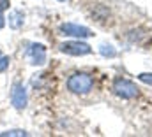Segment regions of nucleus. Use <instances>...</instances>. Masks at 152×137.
<instances>
[{
	"mask_svg": "<svg viewBox=\"0 0 152 137\" xmlns=\"http://www.w3.org/2000/svg\"><path fill=\"white\" fill-rule=\"evenodd\" d=\"M0 55H2V53H0Z\"/></svg>",
	"mask_w": 152,
	"mask_h": 137,
	"instance_id": "obj_15",
	"label": "nucleus"
},
{
	"mask_svg": "<svg viewBox=\"0 0 152 137\" xmlns=\"http://www.w3.org/2000/svg\"><path fill=\"white\" fill-rule=\"evenodd\" d=\"M9 5H11V0H0V12L7 11V9H9Z\"/></svg>",
	"mask_w": 152,
	"mask_h": 137,
	"instance_id": "obj_12",
	"label": "nucleus"
},
{
	"mask_svg": "<svg viewBox=\"0 0 152 137\" xmlns=\"http://www.w3.org/2000/svg\"><path fill=\"white\" fill-rule=\"evenodd\" d=\"M94 86V79L87 72H75L67 79V90L76 95H87Z\"/></svg>",
	"mask_w": 152,
	"mask_h": 137,
	"instance_id": "obj_1",
	"label": "nucleus"
},
{
	"mask_svg": "<svg viewBox=\"0 0 152 137\" xmlns=\"http://www.w3.org/2000/svg\"><path fill=\"white\" fill-rule=\"evenodd\" d=\"M7 19H9V27H11L12 30H18V28H21L23 23H25V14H23V11L16 9V11H12V12L9 14Z\"/></svg>",
	"mask_w": 152,
	"mask_h": 137,
	"instance_id": "obj_7",
	"label": "nucleus"
},
{
	"mask_svg": "<svg viewBox=\"0 0 152 137\" xmlns=\"http://www.w3.org/2000/svg\"><path fill=\"white\" fill-rule=\"evenodd\" d=\"M113 92H115V95H118L120 99H134V97H138L136 84L133 81H129V79H124V77L115 79Z\"/></svg>",
	"mask_w": 152,
	"mask_h": 137,
	"instance_id": "obj_2",
	"label": "nucleus"
},
{
	"mask_svg": "<svg viewBox=\"0 0 152 137\" xmlns=\"http://www.w3.org/2000/svg\"><path fill=\"white\" fill-rule=\"evenodd\" d=\"M138 79H140L142 83H145V84H152V72H143V74H140Z\"/></svg>",
	"mask_w": 152,
	"mask_h": 137,
	"instance_id": "obj_11",
	"label": "nucleus"
},
{
	"mask_svg": "<svg viewBox=\"0 0 152 137\" xmlns=\"http://www.w3.org/2000/svg\"><path fill=\"white\" fill-rule=\"evenodd\" d=\"M5 27V18H4V12H0V30Z\"/></svg>",
	"mask_w": 152,
	"mask_h": 137,
	"instance_id": "obj_13",
	"label": "nucleus"
},
{
	"mask_svg": "<svg viewBox=\"0 0 152 137\" xmlns=\"http://www.w3.org/2000/svg\"><path fill=\"white\" fill-rule=\"evenodd\" d=\"M9 63H11V58H9V56L0 55V74H2V72H5V70L9 68Z\"/></svg>",
	"mask_w": 152,
	"mask_h": 137,
	"instance_id": "obj_10",
	"label": "nucleus"
},
{
	"mask_svg": "<svg viewBox=\"0 0 152 137\" xmlns=\"http://www.w3.org/2000/svg\"><path fill=\"white\" fill-rule=\"evenodd\" d=\"M58 2H66V0H58Z\"/></svg>",
	"mask_w": 152,
	"mask_h": 137,
	"instance_id": "obj_14",
	"label": "nucleus"
},
{
	"mask_svg": "<svg viewBox=\"0 0 152 137\" xmlns=\"http://www.w3.org/2000/svg\"><path fill=\"white\" fill-rule=\"evenodd\" d=\"M25 56L30 60L32 65H44L46 63V46L44 44H39V42H34L28 46Z\"/></svg>",
	"mask_w": 152,
	"mask_h": 137,
	"instance_id": "obj_6",
	"label": "nucleus"
},
{
	"mask_svg": "<svg viewBox=\"0 0 152 137\" xmlns=\"http://www.w3.org/2000/svg\"><path fill=\"white\" fill-rule=\"evenodd\" d=\"M28 102V95H27V88L23 86V83H14L11 88V104L14 109L23 111Z\"/></svg>",
	"mask_w": 152,
	"mask_h": 137,
	"instance_id": "obj_4",
	"label": "nucleus"
},
{
	"mask_svg": "<svg viewBox=\"0 0 152 137\" xmlns=\"http://www.w3.org/2000/svg\"><path fill=\"white\" fill-rule=\"evenodd\" d=\"M99 51H101V55H103V56H106V58H113L115 55H117L115 48H113V46H110V44H103V46L99 48Z\"/></svg>",
	"mask_w": 152,
	"mask_h": 137,
	"instance_id": "obj_8",
	"label": "nucleus"
},
{
	"mask_svg": "<svg viewBox=\"0 0 152 137\" xmlns=\"http://www.w3.org/2000/svg\"><path fill=\"white\" fill-rule=\"evenodd\" d=\"M27 136V132L25 130H20V128H14V130H5V132H2L0 137H25Z\"/></svg>",
	"mask_w": 152,
	"mask_h": 137,
	"instance_id": "obj_9",
	"label": "nucleus"
},
{
	"mask_svg": "<svg viewBox=\"0 0 152 137\" xmlns=\"http://www.w3.org/2000/svg\"><path fill=\"white\" fill-rule=\"evenodd\" d=\"M58 30L66 37H76V39H87V37L94 35L90 28H87L83 25H76V23H62Z\"/></svg>",
	"mask_w": 152,
	"mask_h": 137,
	"instance_id": "obj_5",
	"label": "nucleus"
},
{
	"mask_svg": "<svg viewBox=\"0 0 152 137\" xmlns=\"http://www.w3.org/2000/svg\"><path fill=\"white\" fill-rule=\"evenodd\" d=\"M60 51L66 53V55H71V56H85V55H90L92 53V48L87 42H81L78 39V40L62 42L60 44Z\"/></svg>",
	"mask_w": 152,
	"mask_h": 137,
	"instance_id": "obj_3",
	"label": "nucleus"
}]
</instances>
